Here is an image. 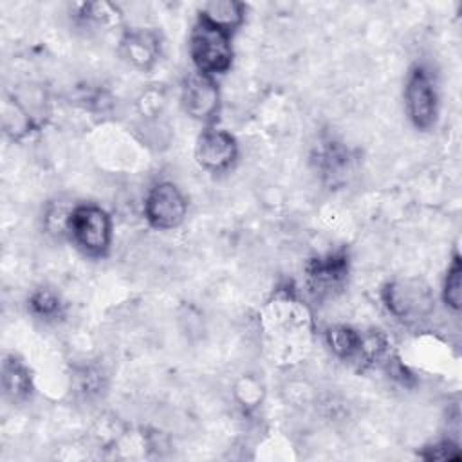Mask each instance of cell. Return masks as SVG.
<instances>
[{"mask_svg": "<svg viewBox=\"0 0 462 462\" xmlns=\"http://www.w3.org/2000/svg\"><path fill=\"white\" fill-rule=\"evenodd\" d=\"M65 235L83 254L101 258L112 244L110 215L96 204H76L70 209Z\"/></svg>", "mask_w": 462, "mask_h": 462, "instance_id": "cell-1", "label": "cell"}, {"mask_svg": "<svg viewBox=\"0 0 462 462\" xmlns=\"http://www.w3.org/2000/svg\"><path fill=\"white\" fill-rule=\"evenodd\" d=\"M381 296L388 312L404 325H419L435 310V296L419 278L392 280L384 285Z\"/></svg>", "mask_w": 462, "mask_h": 462, "instance_id": "cell-2", "label": "cell"}, {"mask_svg": "<svg viewBox=\"0 0 462 462\" xmlns=\"http://www.w3.org/2000/svg\"><path fill=\"white\" fill-rule=\"evenodd\" d=\"M189 56L199 74H226L233 63L231 34L197 20L189 34Z\"/></svg>", "mask_w": 462, "mask_h": 462, "instance_id": "cell-3", "label": "cell"}, {"mask_svg": "<svg viewBox=\"0 0 462 462\" xmlns=\"http://www.w3.org/2000/svg\"><path fill=\"white\" fill-rule=\"evenodd\" d=\"M348 273L350 258L345 249L314 256L305 267L307 289L314 300L332 298L343 291Z\"/></svg>", "mask_w": 462, "mask_h": 462, "instance_id": "cell-4", "label": "cell"}, {"mask_svg": "<svg viewBox=\"0 0 462 462\" xmlns=\"http://www.w3.org/2000/svg\"><path fill=\"white\" fill-rule=\"evenodd\" d=\"M267 332L274 341H283V346L296 341H303L309 334V314L301 301H298L291 291H280L269 303Z\"/></svg>", "mask_w": 462, "mask_h": 462, "instance_id": "cell-5", "label": "cell"}, {"mask_svg": "<svg viewBox=\"0 0 462 462\" xmlns=\"http://www.w3.org/2000/svg\"><path fill=\"white\" fill-rule=\"evenodd\" d=\"M404 105L411 125L419 130H430L439 114V96L435 81L426 67L415 65L406 78Z\"/></svg>", "mask_w": 462, "mask_h": 462, "instance_id": "cell-6", "label": "cell"}, {"mask_svg": "<svg viewBox=\"0 0 462 462\" xmlns=\"http://www.w3.org/2000/svg\"><path fill=\"white\" fill-rule=\"evenodd\" d=\"M188 211V202L173 182H157L150 188L144 199V218L159 231L175 229L182 224Z\"/></svg>", "mask_w": 462, "mask_h": 462, "instance_id": "cell-7", "label": "cell"}, {"mask_svg": "<svg viewBox=\"0 0 462 462\" xmlns=\"http://www.w3.org/2000/svg\"><path fill=\"white\" fill-rule=\"evenodd\" d=\"M180 103L191 119L211 125L220 112L218 85L213 78L193 72L182 81Z\"/></svg>", "mask_w": 462, "mask_h": 462, "instance_id": "cell-8", "label": "cell"}, {"mask_svg": "<svg viewBox=\"0 0 462 462\" xmlns=\"http://www.w3.org/2000/svg\"><path fill=\"white\" fill-rule=\"evenodd\" d=\"M195 157L197 162L211 173L227 171L238 157L236 139L226 130L208 126L197 139Z\"/></svg>", "mask_w": 462, "mask_h": 462, "instance_id": "cell-9", "label": "cell"}, {"mask_svg": "<svg viewBox=\"0 0 462 462\" xmlns=\"http://www.w3.org/2000/svg\"><path fill=\"white\" fill-rule=\"evenodd\" d=\"M119 51L121 56L137 70H150L161 58V34L148 27L128 29L121 36Z\"/></svg>", "mask_w": 462, "mask_h": 462, "instance_id": "cell-10", "label": "cell"}, {"mask_svg": "<svg viewBox=\"0 0 462 462\" xmlns=\"http://www.w3.org/2000/svg\"><path fill=\"white\" fill-rule=\"evenodd\" d=\"M314 162L323 179L337 182L350 171L352 153L346 146H343V143L336 139H325L318 144Z\"/></svg>", "mask_w": 462, "mask_h": 462, "instance_id": "cell-11", "label": "cell"}, {"mask_svg": "<svg viewBox=\"0 0 462 462\" xmlns=\"http://www.w3.org/2000/svg\"><path fill=\"white\" fill-rule=\"evenodd\" d=\"M245 18V5L236 0H213L206 2L200 11L199 18L227 34H233Z\"/></svg>", "mask_w": 462, "mask_h": 462, "instance_id": "cell-12", "label": "cell"}, {"mask_svg": "<svg viewBox=\"0 0 462 462\" xmlns=\"http://www.w3.org/2000/svg\"><path fill=\"white\" fill-rule=\"evenodd\" d=\"M2 388L7 399L13 402L25 401L32 392V377L27 365L14 354H9L2 361Z\"/></svg>", "mask_w": 462, "mask_h": 462, "instance_id": "cell-13", "label": "cell"}, {"mask_svg": "<svg viewBox=\"0 0 462 462\" xmlns=\"http://www.w3.org/2000/svg\"><path fill=\"white\" fill-rule=\"evenodd\" d=\"M65 301L51 287H40L27 298V310L43 323H56L65 316Z\"/></svg>", "mask_w": 462, "mask_h": 462, "instance_id": "cell-14", "label": "cell"}, {"mask_svg": "<svg viewBox=\"0 0 462 462\" xmlns=\"http://www.w3.org/2000/svg\"><path fill=\"white\" fill-rule=\"evenodd\" d=\"M325 339L332 354L343 361L357 363L363 334L348 325H334L325 332Z\"/></svg>", "mask_w": 462, "mask_h": 462, "instance_id": "cell-15", "label": "cell"}, {"mask_svg": "<svg viewBox=\"0 0 462 462\" xmlns=\"http://www.w3.org/2000/svg\"><path fill=\"white\" fill-rule=\"evenodd\" d=\"M119 14H121L119 9L110 2H87V4H81L78 9V18L85 25H94V27L117 23Z\"/></svg>", "mask_w": 462, "mask_h": 462, "instance_id": "cell-16", "label": "cell"}, {"mask_svg": "<svg viewBox=\"0 0 462 462\" xmlns=\"http://www.w3.org/2000/svg\"><path fill=\"white\" fill-rule=\"evenodd\" d=\"M442 300L446 307L451 310L460 309V300H462V262L458 253L453 256L451 263L448 265L444 283H442Z\"/></svg>", "mask_w": 462, "mask_h": 462, "instance_id": "cell-17", "label": "cell"}, {"mask_svg": "<svg viewBox=\"0 0 462 462\" xmlns=\"http://www.w3.org/2000/svg\"><path fill=\"white\" fill-rule=\"evenodd\" d=\"M166 105V96H164V90L157 85L153 87H148L146 90L141 92V96L137 97V112L146 117V119H152V117H157L162 108Z\"/></svg>", "mask_w": 462, "mask_h": 462, "instance_id": "cell-18", "label": "cell"}, {"mask_svg": "<svg viewBox=\"0 0 462 462\" xmlns=\"http://www.w3.org/2000/svg\"><path fill=\"white\" fill-rule=\"evenodd\" d=\"M78 388L81 393H85L87 397H92V395H99L101 390L105 388V375L99 368H94V366H83L78 375Z\"/></svg>", "mask_w": 462, "mask_h": 462, "instance_id": "cell-19", "label": "cell"}, {"mask_svg": "<svg viewBox=\"0 0 462 462\" xmlns=\"http://www.w3.org/2000/svg\"><path fill=\"white\" fill-rule=\"evenodd\" d=\"M420 457L426 460H460V451L451 440H442L426 448Z\"/></svg>", "mask_w": 462, "mask_h": 462, "instance_id": "cell-20", "label": "cell"}]
</instances>
